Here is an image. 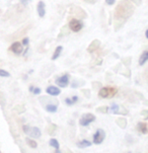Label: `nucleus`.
<instances>
[{"mask_svg":"<svg viewBox=\"0 0 148 153\" xmlns=\"http://www.w3.org/2000/svg\"><path fill=\"white\" fill-rule=\"evenodd\" d=\"M62 50H63V47L62 46L57 47L55 52H54V54H53V56H52V60H56V59H58L59 57H60V54H61Z\"/></svg>","mask_w":148,"mask_h":153,"instance_id":"obj_12","label":"nucleus"},{"mask_svg":"<svg viewBox=\"0 0 148 153\" xmlns=\"http://www.w3.org/2000/svg\"><path fill=\"white\" fill-rule=\"evenodd\" d=\"M33 94H40L41 89L39 87H35V88H33Z\"/></svg>","mask_w":148,"mask_h":153,"instance_id":"obj_20","label":"nucleus"},{"mask_svg":"<svg viewBox=\"0 0 148 153\" xmlns=\"http://www.w3.org/2000/svg\"><path fill=\"white\" fill-rule=\"evenodd\" d=\"M77 100H78V97L75 95V97H73L72 98H66V100H65V102H66L68 105H74Z\"/></svg>","mask_w":148,"mask_h":153,"instance_id":"obj_15","label":"nucleus"},{"mask_svg":"<svg viewBox=\"0 0 148 153\" xmlns=\"http://www.w3.org/2000/svg\"><path fill=\"white\" fill-rule=\"evenodd\" d=\"M94 121H95V116L94 115H92V114H85V115H83L81 118H80L79 124L83 127H86Z\"/></svg>","mask_w":148,"mask_h":153,"instance_id":"obj_3","label":"nucleus"},{"mask_svg":"<svg viewBox=\"0 0 148 153\" xmlns=\"http://www.w3.org/2000/svg\"><path fill=\"white\" fill-rule=\"evenodd\" d=\"M85 1H88V2H92V0H85Z\"/></svg>","mask_w":148,"mask_h":153,"instance_id":"obj_27","label":"nucleus"},{"mask_svg":"<svg viewBox=\"0 0 148 153\" xmlns=\"http://www.w3.org/2000/svg\"><path fill=\"white\" fill-rule=\"evenodd\" d=\"M37 10H38V13H39V15H40V17H44V16H45L46 8H45V3H44L43 1H40L38 3Z\"/></svg>","mask_w":148,"mask_h":153,"instance_id":"obj_9","label":"nucleus"},{"mask_svg":"<svg viewBox=\"0 0 148 153\" xmlns=\"http://www.w3.org/2000/svg\"><path fill=\"white\" fill-rule=\"evenodd\" d=\"M69 27L72 32H75V33L80 32V30H82V27H83V22L79 19H71L69 22Z\"/></svg>","mask_w":148,"mask_h":153,"instance_id":"obj_5","label":"nucleus"},{"mask_svg":"<svg viewBox=\"0 0 148 153\" xmlns=\"http://www.w3.org/2000/svg\"><path fill=\"white\" fill-rule=\"evenodd\" d=\"M27 143L30 145L32 148H37L38 147V144H37V142L36 141H33V140H32V139H30V138H28L27 139Z\"/></svg>","mask_w":148,"mask_h":153,"instance_id":"obj_17","label":"nucleus"},{"mask_svg":"<svg viewBox=\"0 0 148 153\" xmlns=\"http://www.w3.org/2000/svg\"><path fill=\"white\" fill-rule=\"evenodd\" d=\"M147 61H148V51H145L141 54V56H140L139 64L140 65H144Z\"/></svg>","mask_w":148,"mask_h":153,"instance_id":"obj_11","label":"nucleus"},{"mask_svg":"<svg viewBox=\"0 0 148 153\" xmlns=\"http://www.w3.org/2000/svg\"><path fill=\"white\" fill-rule=\"evenodd\" d=\"M46 92L48 93L49 95H52V97H57V95H59L61 93V90H60V88H58L57 86L51 85V86L47 87Z\"/></svg>","mask_w":148,"mask_h":153,"instance_id":"obj_7","label":"nucleus"},{"mask_svg":"<svg viewBox=\"0 0 148 153\" xmlns=\"http://www.w3.org/2000/svg\"><path fill=\"white\" fill-rule=\"evenodd\" d=\"M145 36H146V38L148 39V30H146V33H145Z\"/></svg>","mask_w":148,"mask_h":153,"instance_id":"obj_26","label":"nucleus"},{"mask_svg":"<svg viewBox=\"0 0 148 153\" xmlns=\"http://www.w3.org/2000/svg\"><path fill=\"white\" fill-rule=\"evenodd\" d=\"M30 1V0H20V3L23 4V5H28Z\"/></svg>","mask_w":148,"mask_h":153,"instance_id":"obj_23","label":"nucleus"},{"mask_svg":"<svg viewBox=\"0 0 148 153\" xmlns=\"http://www.w3.org/2000/svg\"><path fill=\"white\" fill-rule=\"evenodd\" d=\"M138 130L141 132V133H143V134H146L147 133V125L146 124H144V123H139L138 124Z\"/></svg>","mask_w":148,"mask_h":153,"instance_id":"obj_14","label":"nucleus"},{"mask_svg":"<svg viewBox=\"0 0 148 153\" xmlns=\"http://www.w3.org/2000/svg\"><path fill=\"white\" fill-rule=\"evenodd\" d=\"M10 50L13 52L14 54H16V55H19L20 53L22 52L23 50V47H22V44H20L19 42H15L11 45L10 47Z\"/></svg>","mask_w":148,"mask_h":153,"instance_id":"obj_8","label":"nucleus"},{"mask_svg":"<svg viewBox=\"0 0 148 153\" xmlns=\"http://www.w3.org/2000/svg\"><path fill=\"white\" fill-rule=\"evenodd\" d=\"M68 83H69V76L67 74L59 77L58 79H56V84L59 85L60 87H66Z\"/></svg>","mask_w":148,"mask_h":153,"instance_id":"obj_6","label":"nucleus"},{"mask_svg":"<svg viewBox=\"0 0 148 153\" xmlns=\"http://www.w3.org/2000/svg\"><path fill=\"white\" fill-rule=\"evenodd\" d=\"M49 144H50V146L54 147V148H55L56 150L59 149V142L57 141L56 139H51L50 142H49Z\"/></svg>","mask_w":148,"mask_h":153,"instance_id":"obj_16","label":"nucleus"},{"mask_svg":"<svg viewBox=\"0 0 148 153\" xmlns=\"http://www.w3.org/2000/svg\"><path fill=\"white\" fill-rule=\"evenodd\" d=\"M0 76H1V77H9L10 74L7 71L3 70V69H0Z\"/></svg>","mask_w":148,"mask_h":153,"instance_id":"obj_18","label":"nucleus"},{"mask_svg":"<svg viewBox=\"0 0 148 153\" xmlns=\"http://www.w3.org/2000/svg\"><path fill=\"white\" fill-rule=\"evenodd\" d=\"M23 132H25V134L28 135L30 137H32V138H40L41 135V130L38 128V127H30V126H23Z\"/></svg>","mask_w":148,"mask_h":153,"instance_id":"obj_2","label":"nucleus"},{"mask_svg":"<svg viewBox=\"0 0 148 153\" xmlns=\"http://www.w3.org/2000/svg\"><path fill=\"white\" fill-rule=\"evenodd\" d=\"M118 108H119L118 105H117L116 103H113V105H112V108H110V110H111L112 113H117V111H118Z\"/></svg>","mask_w":148,"mask_h":153,"instance_id":"obj_19","label":"nucleus"},{"mask_svg":"<svg viewBox=\"0 0 148 153\" xmlns=\"http://www.w3.org/2000/svg\"><path fill=\"white\" fill-rule=\"evenodd\" d=\"M33 88H35L33 86H30V91H33Z\"/></svg>","mask_w":148,"mask_h":153,"instance_id":"obj_24","label":"nucleus"},{"mask_svg":"<svg viewBox=\"0 0 148 153\" xmlns=\"http://www.w3.org/2000/svg\"><path fill=\"white\" fill-rule=\"evenodd\" d=\"M117 93V88L115 87H103L98 92V95L103 98H112L116 95Z\"/></svg>","mask_w":148,"mask_h":153,"instance_id":"obj_1","label":"nucleus"},{"mask_svg":"<svg viewBox=\"0 0 148 153\" xmlns=\"http://www.w3.org/2000/svg\"><path fill=\"white\" fill-rule=\"evenodd\" d=\"M106 138V133L103 129H98V130L93 134L92 137V142L94 144H100L103 142V140Z\"/></svg>","mask_w":148,"mask_h":153,"instance_id":"obj_4","label":"nucleus"},{"mask_svg":"<svg viewBox=\"0 0 148 153\" xmlns=\"http://www.w3.org/2000/svg\"><path fill=\"white\" fill-rule=\"evenodd\" d=\"M55 153H62V152H61V151H60V150H59V149H57L56 151H55Z\"/></svg>","mask_w":148,"mask_h":153,"instance_id":"obj_25","label":"nucleus"},{"mask_svg":"<svg viewBox=\"0 0 148 153\" xmlns=\"http://www.w3.org/2000/svg\"><path fill=\"white\" fill-rule=\"evenodd\" d=\"M57 110H58V107L56 105H46V111H49V113H56Z\"/></svg>","mask_w":148,"mask_h":153,"instance_id":"obj_13","label":"nucleus"},{"mask_svg":"<svg viewBox=\"0 0 148 153\" xmlns=\"http://www.w3.org/2000/svg\"><path fill=\"white\" fill-rule=\"evenodd\" d=\"M28 42H30V41H28V38L23 39V40H22V46H28Z\"/></svg>","mask_w":148,"mask_h":153,"instance_id":"obj_21","label":"nucleus"},{"mask_svg":"<svg viewBox=\"0 0 148 153\" xmlns=\"http://www.w3.org/2000/svg\"><path fill=\"white\" fill-rule=\"evenodd\" d=\"M115 1H116V0H106V4H109V5H113V4H115Z\"/></svg>","mask_w":148,"mask_h":153,"instance_id":"obj_22","label":"nucleus"},{"mask_svg":"<svg viewBox=\"0 0 148 153\" xmlns=\"http://www.w3.org/2000/svg\"><path fill=\"white\" fill-rule=\"evenodd\" d=\"M91 142H89L88 140H82V141L80 142H77V147H79V148H86V147H90L91 146Z\"/></svg>","mask_w":148,"mask_h":153,"instance_id":"obj_10","label":"nucleus"}]
</instances>
